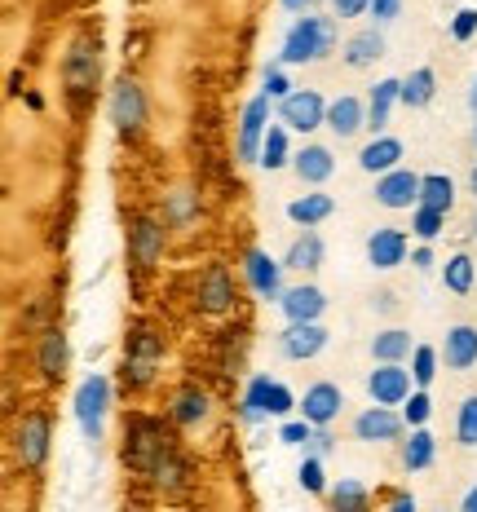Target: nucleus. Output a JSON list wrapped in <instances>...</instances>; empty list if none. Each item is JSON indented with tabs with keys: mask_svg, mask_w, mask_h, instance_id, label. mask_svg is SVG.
Wrapping results in <instances>:
<instances>
[{
	"mask_svg": "<svg viewBox=\"0 0 477 512\" xmlns=\"http://www.w3.org/2000/svg\"><path fill=\"white\" fill-rule=\"evenodd\" d=\"M332 49H336V18L305 14V18H296L288 27V36H283L279 62L283 67H305V62H323Z\"/></svg>",
	"mask_w": 477,
	"mask_h": 512,
	"instance_id": "obj_1",
	"label": "nucleus"
},
{
	"mask_svg": "<svg viewBox=\"0 0 477 512\" xmlns=\"http://www.w3.org/2000/svg\"><path fill=\"white\" fill-rule=\"evenodd\" d=\"M168 451H173V437L164 433V420H155V415H129L124 420V464L133 473L151 477Z\"/></svg>",
	"mask_w": 477,
	"mask_h": 512,
	"instance_id": "obj_2",
	"label": "nucleus"
},
{
	"mask_svg": "<svg viewBox=\"0 0 477 512\" xmlns=\"http://www.w3.org/2000/svg\"><path fill=\"white\" fill-rule=\"evenodd\" d=\"M159 362H164V336L151 323H133L124 336V389L142 393L151 389L159 376Z\"/></svg>",
	"mask_w": 477,
	"mask_h": 512,
	"instance_id": "obj_3",
	"label": "nucleus"
},
{
	"mask_svg": "<svg viewBox=\"0 0 477 512\" xmlns=\"http://www.w3.org/2000/svg\"><path fill=\"white\" fill-rule=\"evenodd\" d=\"M71 411H76V424H80L84 442H102L106 411H111V376H102V371L84 376L76 398H71Z\"/></svg>",
	"mask_w": 477,
	"mask_h": 512,
	"instance_id": "obj_4",
	"label": "nucleus"
},
{
	"mask_svg": "<svg viewBox=\"0 0 477 512\" xmlns=\"http://www.w3.org/2000/svg\"><path fill=\"white\" fill-rule=\"evenodd\" d=\"M98 71H102V58H98V40L89 36H76L62 53V84H67L71 102L89 98L98 89Z\"/></svg>",
	"mask_w": 477,
	"mask_h": 512,
	"instance_id": "obj_5",
	"label": "nucleus"
},
{
	"mask_svg": "<svg viewBox=\"0 0 477 512\" xmlns=\"http://www.w3.org/2000/svg\"><path fill=\"white\" fill-rule=\"evenodd\" d=\"M49 446H53V420H49V411H40V407L27 411L23 420L14 424V455H18V464H23L27 473L45 468Z\"/></svg>",
	"mask_w": 477,
	"mask_h": 512,
	"instance_id": "obj_6",
	"label": "nucleus"
},
{
	"mask_svg": "<svg viewBox=\"0 0 477 512\" xmlns=\"http://www.w3.org/2000/svg\"><path fill=\"white\" fill-rule=\"evenodd\" d=\"M106 115H111V124H115V133L120 137H137L146 128V93H142V84L137 80H115V89H111V102H106Z\"/></svg>",
	"mask_w": 477,
	"mask_h": 512,
	"instance_id": "obj_7",
	"label": "nucleus"
},
{
	"mask_svg": "<svg viewBox=\"0 0 477 512\" xmlns=\"http://www.w3.org/2000/svg\"><path fill=\"white\" fill-rule=\"evenodd\" d=\"M367 393L376 407H402L416 393V380H411L407 362H376L367 371Z\"/></svg>",
	"mask_w": 477,
	"mask_h": 512,
	"instance_id": "obj_8",
	"label": "nucleus"
},
{
	"mask_svg": "<svg viewBox=\"0 0 477 512\" xmlns=\"http://www.w3.org/2000/svg\"><path fill=\"white\" fill-rule=\"evenodd\" d=\"M327 102L318 89H296L288 102H279V124L288 128V133H305L310 137L314 128H327Z\"/></svg>",
	"mask_w": 477,
	"mask_h": 512,
	"instance_id": "obj_9",
	"label": "nucleus"
},
{
	"mask_svg": "<svg viewBox=\"0 0 477 512\" xmlns=\"http://www.w3.org/2000/svg\"><path fill=\"white\" fill-rule=\"evenodd\" d=\"M265 133H270V98L257 93V98L243 106V115H239V142H235V151H239L243 164H261Z\"/></svg>",
	"mask_w": 477,
	"mask_h": 512,
	"instance_id": "obj_10",
	"label": "nucleus"
},
{
	"mask_svg": "<svg viewBox=\"0 0 477 512\" xmlns=\"http://www.w3.org/2000/svg\"><path fill=\"white\" fill-rule=\"evenodd\" d=\"M239 301V292H235V279H230V270L226 265H208L204 274H199V283H195V305H199V314H230Z\"/></svg>",
	"mask_w": 477,
	"mask_h": 512,
	"instance_id": "obj_11",
	"label": "nucleus"
},
{
	"mask_svg": "<svg viewBox=\"0 0 477 512\" xmlns=\"http://www.w3.org/2000/svg\"><path fill=\"white\" fill-rule=\"evenodd\" d=\"M243 279H248V287L261 296V301H274V305H279V296L288 292V287H283V261H274L265 248L243 252Z\"/></svg>",
	"mask_w": 477,
	"mask_h": 512,
	"instance_id": "obj_12",
	"label": "nucleus"
},
{
	"mask_svg": "<svg viewBox=\"0 0 477 512\" xmlns=\"http://www.w3.org/2000/svg\"><path fill=\"white\" fill-rule=\"evenodd\" d=\"M407 433H411L407 420H402V411H394V407H367V411L354 415V437L358 442H367V446L402 442Z\"/></svg>",
	"mask_w": 477,
	"mask_h": 512,
	"instance_id": "obj_13",
	"label": "nucleus"
},
{
	"mask_svg": "<svg viewBox=\"0 0 477 512\" xmlns=\"http://www.w3.org/2000/svg\"><path fill=\"white\" fill-rule=\"evenodd\" d=\"M164 243H168V221L137 217L129 226V261L151 270V265H159V256H164Z\"/></svg>",
	"mask_w": 477,
	"mask_h": 512,
	"instance_id": "obj_14",
	"label": "nucleus"
},
{
	"mask_svg": "<svg viewBox=\"0 0 477 512\" xmlns=\"http://www.w3.org/2000/svg\"><path fill=\"white\" fill-rule=\"evenodd\" d=\"M420 181H424V173H411L407 164L394 168V173H385V177H376V204L389 208V212L420 208Z\"/></svg>",
	"mask_w": 477,
	"mask_h": 512,
	"instance_id": "obj_15",
	"label": "nucleus"
},
{
	"mask_svg": "<svg viewBox=\"0 0 477 512\" xmlns=\"http://www.w3.org/2000/svg\"><path fill=\"white\" fill-rule=\"evenodd\" d=\"M407 256H411L407 230H398V226H380V230H371V234H367V265H371V270L389 274V270H398V265L407 261Z\"/></svg>",
	"mask_w": 477,
	"mask_h": 512,
	"instance_id": "obj_16",
	"label": "nucleus"
},
{
	"mask_svg": "<svg viewBox=\"0 0 477 512\" xmlns=\"http://www.w3.org/2000/svg\"><path fill=\"white\" fill-rule=\"evenodd\" d=\"M279 309L288 323H323L327 314V292L318 283H292L288 292L279 296Z\"/></svg>",
	"mask_w": 477,
	"mask_h": 512,
	"instance_id": "obj_17",
	"label": "nucleus"
},
{
	"mask_svg": "<svg viewBox=\"0 0 477 512\" xmlns=\"http://www.w3.org/2000/svg\"><path fill=\"white\" fill-rule=\"evenodd\" d=\"M327 349V327L323 323H288L279 332V354L288 362H310Z\"/></svg>",
	"mask_w": 477,
	"mask_h": 512,
	"instance_id": "obj_18",
	"label": "nucleus"
},
{
	"mask_svg": "<svg viewBox=\"0 0 477 512\" xmlns=\"http://www.w3.org/2000/svg\"><path fill=\"white\" fill-rule=\"evenodd\" d=\"M345 407V393H341V384H332V380H318L305 389V398H301V420H310L314 429H327V424L341 415Z\"/></svg>",
	"mask_w": 477,
	"mask_h": 512,
	"instance_id": "obj_19",
	"label": "nucleus"
},
{
	"mask_svg": "<svg viewBox=\"0 0 477 512\" xmlns=\"http://www.w3.org/2000/svg\"><path fill=\"white\" fill-rule=\"evenodd\" d=\"M402 159H407V146H402L394 133H380L358 151V168L371 177H385V173H394V168H402Z\"/></svg>",
	"mask_w": 477,
	"mask_h": 512,
	"instance_id": "obj_20",
	"label": "nucleus"
},
{
	"mask_svg": "<svg viewBox=\"0 0 477 512\" xmlns=\"http://www.w3.org/2000/svg\"><path fill=\"white\" fill-rule=\"evenodd\" d=\"M67 362H71V349H67V336H62V327H45L40 332V345H36V371L40 380L58 384L67 376Z\"/></svg>",
	"mask_w": 477,
	"mask_h": 512,
	"instance_id": "obj_21",
	"label": "nucleus"
},
{
	"mask_svg": "<svg viewBox=\"0 0 477 512\" xmlns=\"http://www.w3.org/2000/svg\"><path fill=\"white\" fill-rule=\"evenodd\" d=\"M292 173L305 181V186H323V181H332L336 173V155H332V146H323V142H305L301 151L292 155Z\"/></svg>",
	"mask_w": 477,
	"mask_h": 512,
	"instance_id": "obj_22",
	"label": "nucleus"
},
{
	"mask_svg": "<svg viewBox=\"0 0 477 512\" xmlns=\"http://www.w3.org/2000/svg\"><path fill=\"white\" fill-rule=\"evenodd\" d=\"M367 128V98H354V93H345V98H336L327 106V133L349 142V137H358Z\"/></svg>",
	"mask_w": 477,
	"mask_h": 512,
	"instance_id": "obj_23",
	"label": "nucleus"
},
{
	"mask_svg": "<svg viewBox=\"0 0 477 512\" xmlns=\"http://www.w3.org/2000/svg\"><path fill=\"white\" fill-rule=\"evenodd\" d=\"M394 106H402V80L398 76H385V80L371 84V93H367V128L376 137L389 128V115H394Z\"/></svg>",
	"mask_w": 477,
	"mask_h": 512,
	"instance_id": "obj_24",
	"label": "nucleus"
},
{
	"mask_svg": "<svg viewBox=\"0 0 477 512\" xmlns=\"http://www.w3.org/2000/svg\"><path fill=\"white\" fill-rule=\"evenodd\" d=\"M208 411H212V402H208V393L199 389V384L177 389L173 402H168V420H173L177 429H199V424L208 420Z\"/></svg>",
	"mask_w": 477,
	"mask_h": 512,
	"instance_id": "obj_25",
	"label": "nucleus"
},
{
	"mask_svg": "<svg viewBox=\"0 0 477 512\" xmlns=\"http://www.w3.org/2000/svg\"><path fill=\"white\" fill-rule=\"evenodd\" d=\"M380 58H385V36H380V27L354 31V36H349L345 45H341V62H345V67H354V71L376 67Z\"/></svg>",
	"mask_w": 477,
	"mask_h": 512,
	"instance_id": "obj_26",
	"label": "nucleus"
},
{
	"mask_svg": "<svg viewBox=\"0 0 477 512\" xmlns=\"http://www.w3.org/2000/svg\"><path fill=\"white\" fill-rule=\"evenodd\" d=\"M442 362H447L451 371H469L477 367V327L473 323H455L447 327V340H442Z\"/></svg>",
	"mask_w": 477,
	"mask_h": 512,
	"instance_id": "obj_27",
	"label": "nucleus"
},
{
	"mask_svg": "<svg viewBox=\"0 0 477 512\" xmlns=\"http://www.w3.org/2000/svg\"><path fill=\"white\" fill-rule=\"evenodd\" d=\"M323 234L318 230H301L296 239L288 243V252H283V270H292V274H314L318 265H323Z\"/></svg>",
	"mask_w": 477,
	"mask_h": 512,
	"instance_id": "obj_28",
	"label": "nucleus"
},
{
	"mask_svg": "<svg viewBox=\"0 0 477 512\" xmlns=\"http://www.w3.org/2000/svg\"><path fill=\"white\" fill-rule=\"evenodd\" d=\"M411 354H416V340L407 327H385L371 336V362H407Z\"/></svg>",
	"mask_w": 477,
	"mask_h": 512,
	"instance_id": "obj_29",
	"label": "nucleus"
},
{
	"mask_svg": "<svg viewBox=\"0 0 477 512\" xmlns=\"http://www.w3.org/2000/svg\"><path fill=\"white\" fill-rule=\"evenodd\" d=\"M151 482H155L159 495H182V490L190 486V460L173 446V451H168L164 460H159V468L151 473Z\"/></svg>",
	"mask_w": 477,
	"mask_h": 512,
	"instance_id": "obj_30",
	"label": "nucleus"
},
{
	"mask_svg": "<svg viewBox=\"0 0 477 512\" xmlns=\"http://www.w3.org/2000/svg\"><path fill=\"white\" fill-rule=\"evenodd\" d=\"M332 212H336V199L323 195V190H314V195L292 199V204H288V221H292V226H301V230H314L318 221H327Z\"/></svg>",
	"mask_w": 477,
	"mask_h": 512,
	"instance_id": "obj_31",
	"label": "nucleus"
},
{
	"mask_svg": "<svg viewBox=\"0 0 477 512\" xmlns=\"http://www.w3.org/2000/svg\"><path fill=\"white\" fill-rule=\"evenodd\" d=\"M433 98H438V71L433 67H416L411 76H402V106L407 111H424Z\"/></svg>",
	"mask_w": 477,
	"mask_h": 512,
	"instance_id": "obj_32",
	"label": "nucleus"
},
{
	"mask_svg": "<svg viewBox=\"0 0 477 512\" xmlns=\"http://www.w3.org/2000/svg\"><path fill=\"white\" fill-rule=\"evenodd\" d=\"M433 455H438V437H433L429 429H411L407 437H402V468H407V473L429 468Z\"/></svg>",
	"mask_w": 477,
	"mask_h": 512,
	"instance_id": "obj_33",
	"label": "nucleus"
},
{
	"mask_svg": "<svg viewBox=\"0 0 477 512\" xmlns=\"http://www.w3.org/2000/svg\"><path fill=\"white\" fill-rule=\"evenodd\" d=\"M327 508L332 512H371V490L354 477H341L332 490H327Z\"/></svg>",
	"mask_w": 477,
	"mask_h": 512,
	"instance_id": "obj_34",
	"label": "nucleus"
},
{
	"mask_svg": "<svg viewBox=\"0 0 477 512\" xmlns=\"http://www.w3.org/2000/svg\"><path fill=\"white\" fill-rule=\"evenodd\" d=\"M473 283H477L473 256H469V252H451L447 265H442V287H447V292H455V296H469Z\"/></svg>",
	"mask_w": 477,
	"mask_h": 512,
	"instance_id": "obj_35",
	"label": "nucleus"
},
{
	"mask_svg": "<svg viewBox=\"0 0 477 512\" xmlns=\"http://www.w3.org/2000/svg\"><path fill=\"white\" fill-rule=\"evenodd\" d=\"M420 208L451 212L455 208V181L447 173H424V181H420Z\"/></svg>",
	"mask_w": 477,
	"mask_h": 512,
	"instance_id": "obj_36",
	"label": "nucleus"
},
{
	"mask_svg": "<svg viewBox=\"0 0 477 512\" xmlns=\"http://www.w3.org/2000/svg\"><path fill=\"white\" fill-rule=\"evenodd\" d=\"M261 168H265V173H279V168H292V142H288V128H283V124H270V133H265Z\"/></svg>",
	"mask_w": 477,
	"mask_h": 512,
	"instance_id": "obj_37",
	"label": "nucleus"
},
{
	"mask_svg": "<svg viewBox=\"0 0 477 512\" xmlns=\"http://www.w3.org/2000/svg\"><path fill=\"white\" fill-rule=\"evenodd\" d=\"M270 389H274V380H270V376H252V380H248V389H243V402H239L243 424H261V420H270V415H265V398H270Z\"/></svg>",
	"mask_w": 477,
	"mask_h": 512,
	"instance_id": "obj_38",
	"label": "nucleus"
},
{
	"mask_svg": "<svg viewBox=\"0 0 477 512\" xmlns=\"http://www.w3.org/2000/svg\"><path fill=\"white\" fill-rule=\"evenodd\" d=\"M199 217V195L195 190H173L168 195V204H164V221H168V230H182V226H190V221Z\"/></svg>",
	"mask_w": 477,
	"mask_h": 512,
	"instance_id": "obj_39",
	"label": "nucleus"
},
{
	"mask_svg": "<svg viewBox=\"0 0 477 512\" xmlns=\"http://www.w3.org/2000/svg\"><path fill=\"white\" fill-rule=\"evenodd\" d=\"M455 442L464 446V451H477V393L460 402V415H455Z\"/></svg>",
	"mask_w": 477,
	"mask_h": 512,
	"instance_id": "obj_40",
	"label": "nucleus"
},
{
	"mask_svg": "<svg viewBox=\"0 0 477 512\" xmlns=\"http://www.w3.org/2000/svg\"><path fill=\"white\" fill-rule=\"evenodd\" d=\"M438 362L442 354L433 345H416V354H411V380H416V389H429L433 376H438Z\"/></svg>",
	"mask_w": 477,
	"mask_h": 512,
	"instance_id": "obj_41",
	"label": "nucleus"
},
{
	"mask_svg": "<svg viewBox=\"0 0 477 512\" xmlns=\"http://www.w3.org/2000/svg\"><path fill=\"white\" fill-rule=\"evenodd\" d=\"M442 230H447V212H433V208H416V212H411V234H416L420 243L442 239Z\"/></svg>",
	"mask_w": 477,
	"mask_h": 512,
	"instance_id": "obj_42",
	"label": "nucleus"
},
{
	"mask_svg": "<svg viewBox=\"0 0 477 512\" xmlns=\"http://www.w3.org/2000/svg\"><path fill=\"white\" fill-rule=\"evenodd\" d=\"M296 482H301V490H310V495H327V473H323V460L318 455H305L301 468H296Z\"/></svg>",
	"mask_w": 477,
	"mask_h": 512,
	"instance_id": "obj_43",
	"label": "nucleus"
},
{
	"mask_svg": "<svg viewBox=\"0 0 477 512\" xmlns=\"http://www.w3.org/2000/svg\"><path fill=\"white\" fill-rule=\"evenodd\" d=\"M429 415H433L429 389H416L407 402H402V420H407V429H424V424H429Z\"/></svg>",
	"mask_w": 477,
	"mask_h": 512,
	"instance_id": "obj_44",
	"label": "nucleus"
},
{
	"mask_svg": "<svg viewBox=\"0 0 477 512\" xmlns=\"http://www.w3.org/2000/svg\"><path fill=\"white\" fill-rule=\"evenodd\" d=\"M292 411H301V398L288 389V384H279L274 380V389H270V398H265V415H274V420H288Z\"/></svg>",
	"mask_w": 477,
	"mask_h": 512,
	"instance_id": "obj_45",
	"label": "nucleus"
},
{
	"mask_svg": "<svg viewBox=\"0 0 477 512\" xmlns=\"http://www.w3.org/2000/svg\"><path fill=\"white\" fill-rule=\"evenodd\" d=\"M261 93H265L270 102H288L296 89H292V80L283 76V67H265V89H261Z\"/></svg>",
	"mask_w": 477,
	"mask_h": 512,
	"instance_id": "obj_46",
	"label": "nucleus"
},
{
	"mask_svg": "<svg viewBox=\"0 0 477 512\" xmlns=\"http://www.w3.org/2000/svg\"><path fill=\"white\" fill-rule=\"evenodd\" d=\"M310 437H314V424L310 420H283V429H279V442L283 446H310Z\"/></svg>",
	"mask_w": 477,
	"mask_h": 512,
	"instance_id": "obj_47",
	"label": "nucleus"
},
{
	"mask_svg": "<svg viewBox=\"0 0 477 512\" xmlns=\"http://www.w3.org/2000/svg\"><path fill=\"white\" fill-rule=\"evenodd\" d=\"M451 36L460 40V45H464V40H473V36H477V9H473V5H464L460 14L451 18Z\"/></svg>",
	"mask_w": 477,
	"mask_h": 512,
	"instance_id": "obj_48",
	"label": "nucleus"
},
{
	"mask_svg": "<svg viewBox=\"0 0 477 512\" xmlns=\"http://www.w3.org/2000/svg\"><path fill=\"white\" fill-rule=\"evenodd\" d=\"M398 14H402V0H371V18H376L371 27H389V23H398Z\"/></svg>",
	"mask_w": 477,
	"mask_h": 512,
	"instance_id": "obj_49",
	"label": "nucleus"
},
{
	"mask_svg": "<svg viewBox=\"0 0 477 512\" xmlns=\"http://www.w3.org/2000/svg\"><path fill=\"white\" fill-rule=\"evenodd\" d=\"M332 14L336 18H363V14H371V0H332Z\"/></svg>",
	"mask_w": 477,
	"mask_h": 512,
	"instance_id": "obj_50",
	"label": "nucleus"
},
{
	"mask_svg": "<svg viewBox=\"0 0 477 512\" xmlns=\"http://www.w3.org/2000/svg\"><path fill=\"white\" fill-rule=\"evenodd\" d=\"M332 446H336V437H332V433H327V429H314L310 446H305V455H318V460H323V455H332Z\"/></svg>",
	"mask_w": 477,
	"mask_h": 512,
	"instance_id": "obj_51",
	"label": "nucleus"
},
{
	"mask_svg": "<svg viewBox=\"0 0 477 512\" xmlns=\"http://www.w3.org/2000/svg\"><path fill=\"white\" fill-rule=\"evenodd\" d=\"M411 265H416V270H420V274H429V270H433V265H438V261H433V248H429V243H420V248H416V252H411Z\"/></svg>",
	"mask_w": 477,
	"mask_h": 512,
	"instance_id": "obj_52",
	"label": "nucleus"
},
{
	"mask_svg": "<svg viewBox=\"0 0 477 512\" xmlns=\"http://www.w3.org/2000/svg\"><path fill=\"white\" fill-rule=\"evenodd\" d=\"M385 512H420V508H416V495H407V490H402V495L389 499V508H385Z\"/></svg>",
	"mask_w": 477,
	"mask_h": 512,
	"instance_id": "obj_53",
	"label": "nucleus"
},
{
	"mask_svg": "<svg viewBox=\"0 0 477 512\" xmlns=\"http://www.w3.org/2000/svg\"><path fill=\"white\" fill-rule=\"evenodd\" d=\"M460 512H477V482L464 490V499H460Z\"/></svg>",
	"mask_w": 477,
	"mask_h": 512,
	"instance_id": "obj_54",
	"label": "nucleus"
},
{
	"mask_svg": "<svg viewBox=\"0 0 477 512\" xmlns=\"http://www.w3.org/2000/svg\"><path fill=\"white\" fill-rule=\"evenodd\" d=\"M279 5H283V9H292V14H305V9L318 5V0H279Z\"/></svg>",
	"mask_w": 477,
	"mask_h": 512,
	"instance_id": "obj_55",
	"label": "nucleus"
},
{
	"mask_svg": "<svg viewBox=\"0 0 477 512\" xmlns=\"http://www.w3.org/2000/svg\"><path fill=\"white\" fill-rule=\"evenodd\" d=\"M469 111H473V120H477V76L469 80Z\"/></svg>",
	"mask_w": 477,
	"mask_h": 512,
	"instance_id": "obj_56",
	"label": "nucleus"
},
{
	"mask_svg": "<svg viewBox=\"0 0 477 512\" xmlns=\"http://www.w3.org/2000/svg\"><path fill=\"white\" fill-rule=\"evenodd\" d=\"M469 195H473V199H477V164H473V168H469Z\"/></svg>",
	"mask_w": 477,
	"mask_h": 512,
	"instance_id": "obj_57",
	"label": "nucleus"
},
{
	"mask_svg": "<svg viewBox=\"0 0 477 512\" xmlns=\"http://www.w3.org/2000/svg\"><path fill=\"white\" fill-rule=\"evenodd\" d=\"M469 234H473V239H477V208H473V221H469Z\"/></svg>",
	"mask_w": 477,
	"mask_h": 512,
	"instance_id": "obj_58",
	"label": "nucleus"
},
{
	"mask_svg": "<svg viewBox=\"0 0 477 512\" xmlns=\"http://www.w3.org/2000/svg\"><path fill=\"white\" fill-rule=\"evenodd\" d=\"M473 146H477V124H473Z\"/></svg>",
	"mask_w": 477,
	"mask_h": 512,
	"instance_id": "obj_59",
	"label": "nucleus"
}]
</instances>
